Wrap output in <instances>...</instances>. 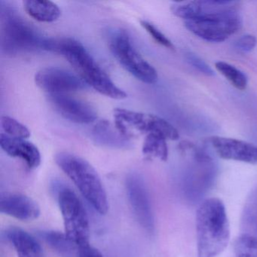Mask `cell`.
<instances>
[{"instance_id":"1","label":"cell","mask_w":257,"mask_h":257,"mask_svg":"<svg viewBox=\"0 0 257 257\" xmlns=\"http://www.w3.org/2000/svg\"><path fill=\"white\" fill-rule=\"evenodd\" d=\"M192 34L205 41L222 43L241 28L238 4L232 1H192L171 7Z\"/></svg>"},{"instance_id":"2","label":"cell","mask_w":257,"mask_h":257,"mask_svg":"<svg viewBox=\"0 0 257 257\" xmlns=\"http://www.w3.org/2000/svg\"><path fill=\"white\" fill-rule=\"evenodd\" d=\"M43 50L64 56L87 85L103 95L122 100L127 94L111 80L83 45L71 38H46Z\"/></svg>"},{"instance_id":"3","label":"cell","mask_w":257,"mask_h":257,"mask_svg":"<svg viewBox=\"0 0 257 257\" xmlns=\"http://www.w3.org/2000/svg\"><path fill=\"white\" fill-rule=\"evenodd\" d=\"M197 255L217 257L230 240V226L223 202L210 198L201 203L196 213Z\"/></svg>"},{"instance_id":"4","label":"cell","mask_w":257,"mask_h":257,"mask_svg":"<svg viewBox=\"0 0 257 257\" xmlns=\"http://www.w3.org/2000/svg\"><path fill=\"white\" fill-rule=\"evenodd\" d=\"M55 162L94 210L100 214H106L109 209L107 195L100 176L92 165L82 158L66 152L58 153Z\"/></svg>"},{"instance_id":"5","label":"cell","mask_w":257,"mask_h":257,"mask_svg":"<svg viewBox=\"0 0 257 257\" xmlns=\"http://www.w3.org/2000/svg\"><path fill=\"white\" fill-rule=\"evenodd\" d=\"M2 49L7 55L43 50L46 37L13 9L2 7Z\"/></svg>"},{"instance_id":"6","label":"cell","mask_w":257,"mask_h":257,"mask_svg":"<svg viewBox=\"0 0 257 257\" xmlns=\"http://www.w3.org/2000/svg\"><path fill=\"white\" fill-rule=\"evenodd\" d=\"M109 50L123 68L138 80L147 84L158 81L156 69L135 49L125 31L115 30L108 37Z\"/></svg>"},{"instance_id":"7","label":"cell","mask_w":257,"mask_h":257,"mask_svg":"<svg viewBox=\"0 0 257 257\" xmlns=\"http://www.w3.org/2000/svg\"><path fill=\"white\" fill-rule=\"evenodd\" d=\"M58 201L64 219L65 234L77 246L89 244L88 215L77 195L64 186H58Z\"/></svg>"},{"instance_id":"8","label":"cell","mask_w":257,"mask_h":257,"mask_svg":"<svg viewBox=\"0 0 257 257\" xmlns=\"http://www.w3.org/2000/svg\"><path fill=\"white\" fill-rule=\"evenodd\" d=\"M127 198L134 215L140 225L150 233L155 229V219L150 195L144 179L138 174H129L126 179Z\"/></svg>"},{"instance_id":"9","label":"cell","mask_w":257,"mask_h":257,"mask_svg":"<svg viewBox=\"0 0 257 257\" xmlns=\"http://www.w3.org/2000/svg\"><path fill=\"white\" fill-rule=\"evenodd\" d=\"M35 82L39 88L50 94H64L87 88L83 79L60 67H46L37 72Z\"/></svg>"},{"instance_id":"10","label":"cell","mask_w":257,"mask_h":257,"mask_svg":"<svg viewBox=\"0 0 257 257\" xmlns=\"http://www.w3.org/2000/svg\"><path fill=\"white\" fill-rule=\"evenodd\" d=\"M52 107L63 118L76 124H90L97 118L91 105L65 94H49Z\"/></svg>"},{"instance_id":"11","label":"cell","mask_w":257,"mask_h":257,"mask_svg":"<svg viewBox=\"0 0 257 257\" xmlns=\"http://www.w3.org/2000/svg\"><path fill=\"white\" fill-rule=\"evenodd\" d=\"M209 143L222 159L257 165V146L254 144L240 140L217 136L209 138Z\"/></svg>"},{"instance_id":"12","label":"cell","mask_w":257,"mask_h":257,"mask_svg":"<svg viewBox=\"0 0 257 257\" xmlns=\"http://www.w3.org/2000/svg\"><path fill=\"white\" fill-rule=\"evenodd\" d=\"M0 211L22 221H33L40 215L38 204L30 197L19 193L2 194Z\"/></svg>"},{"instance_id":"13","label":"cell","mask_w":257,"mask_h":257,"mask_svg":"<svg viewBox=\"0 0 257 257\" xmlns=\"http://www.w3.org/2000/svg\"><path fill=\"white\" fill-rule=\"evenodd\" d=\"M115 125L126 138H135L151 132L152 114L143 113L125 109H115L113 113Z\"/></svg>"},{"instance_id":"14","label":"cell","mask_w":257,"mask_h":257,"mask_svg":"<svg viewBox=\"0 0 257 257\" xmlns=\"http://www.w3.org/2000/svg\"><path fill=\"white\" fill-rule=\"evenodd\" d=\"M0 146L9 156L23 160L30 169H35L41 164L40 150L27 140L11 138L6 134H1Z\"/></svg>"},{"instance_id":"15","label":"cell","mask_w":257,"mask_h":257,"mask_svg":"<svg viewBox=\"0 0 257 257\" xmlns=\"http://www.w3.org/2000/svg\"><path fill=\"white\" fill-rule=\"evenodd\" d=\"M5 235L16 249L18 257H46L37 239L25 230L10 227L6 230Z\"/></svg>"},{"instance_id":"16","label":"cell","mask_w":257,"mask_h":257,"mask_svg":"<svg viewBox=\"0 0 257 257\" xmlns=\"http://www.w3.org/2000/svg\"><path fill=\"white\" fill-rule=\"evenodd\" d=\"M93 139L97 144L114 149H128L132 145L129 138L124 137L117 128L106 120L99 121L92 130Z\"/></svg>"},{"instance_id":"17","label":"cell","mask_w":257,"mask_h":257,"mask_svg":"<svg viewBox=\"0 0 257 257\" xmlns=\"http://www.w3.org/2000/svg\"><path fill=\"white\" fill-rule=\"evenodd\" d=\"M24 7L31 18L40 22H56L61 15L59 7L51 1L28 0L24 2Z\"/></svg>"},{"instance_id":"18","label":"cell","mask_w":257,"mask_h":257,"mask_svg":"<svg viewBox=\"0 0 257 257\" xmlns=\"http://www.w3.org/2000/svg\"><path fill=\"white\" fill-rule=\"evenodd\" d=\"M40 236L61 256H79V246L71 241L65 233L46 230L40 231Z\"/></svg>"},{"instance_id":"19","label":"cell","mask_w":257,"mask_h":257,"mask_svg":"<svg viewBox=\"0 0 257 257\" xmlns=\"http://www.w3.org/2000/svg\"><path fill=\"white\" fill-rule=\"evenodd\" d=\"M242 234L257 237V186L246 198L240 219Z\"/></svg>"},{"instance_id":"20","label":"cell","mask_w":257,"mask_h":257,"mask_svg":"<svg viewBox=\"0 0 257 257\" xmlns=\"http://www.w3.org/2000/svg\"><path fill=\"white\" fill-rule=\"evenodd\" d=\"M142 152L147 159H159L165 162L168 158L167 140L158 134H148L144 140Z\"/></svg>"},{"instance_id":"21","label":"cell","mask_w":257,"mask_h":257,"mask_svg":"<svg viewBox=\"0 0 257 257\" xmlns=\"http://www.w3.org/2000/svg\"><path fill=\"white\" fill-rule=\"evenodd\" d=\"M216 70L231 84V85L240 90L243 91L247 87L248 79L246 75L228 63L219 61L215 64Z\"/></svg>"},{"instance_id":"22","label":"cell","mask_w":257,"mask_h":257,"mask_svg":"<svg viewBox=\"0 0 257 257\" xmlns=\"http://www.w3.org/2000/svg\"><path fill=\"white\" fill-rule=\"evenodd\" d=\"M231 257H257V237L240 234L234 240Z\"/></svg>"},{"instance_id":"23","label":"cell","mask_w":257,"mask_h":257,"mask_svg":"<svg viewBox=\"0 0 257 257\" xmlns=\"http://www.w3.org/2000/svg\"><path fill=\"white\" fill-rule=\"evenodd\" d=\"M1 126L3 130L5 132L6 135L11 138L27 140L31 137V132L29 129L12 117L7 116V115L2 116Z\"/></svg>"},{"instance_id":"24","label":"cell","mask_w":257,"mask_h":257,"mask_svg":"<svg viewBox=\"0 0 257 257\" xmlns=\"http://www.w3.org/2000/svg\"><path fill=\"white\" fill-rule=\"evenodd\" d=\"M141 25L156 43L167 49H171V50L175 49V47L171 43V40L165 34H162L153 24L150 23L147 21H141Z\"/></svg>"},{"instance_id":"25","label":"cell","mask_w":257,"mask_h":257,"mask_svg":"<svg viewBox=\"0 0 257 257\" xmlns=\"http://www.w3.org/2000/svg\"><path fill=\"white\" fill-rule=\"evenodd\" d=\"M186 58L189 64L199 70L203 74L206 76H212L214 75L213 70L203 61L199 57L197 56L192 52H188L186 54Z\"/></svg>"},{"instance_id":"26","label":"cell","mask_w":257,"mask_h":257,"mask_svg":"<svg viewBox=\"0 0 257 257\" xmlns=\"http://www.w3.org/2000/svg\"><path fill=\"white\" fill-rule=\"evenodd\" d=\"M255 45L256 39L250 34L242 36L235 43L236 48L243 52H251L255 48Z\"/></svg>"},{"instance_id":"27","label":"cell","mask_w":257,"mask_h":257,"mask_svg":"<svg viewBox=\"0 0 257 257\" xmlns=\"http://www.w3.org/2000/svg\"><path fill=\"white\" fill-rule=\"evenodd\" d=\"M78 257H103L101 252L94 246L89 244L84 245L79 247Z\"/></svg>"}]
</instances>
